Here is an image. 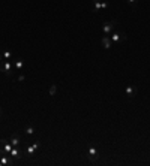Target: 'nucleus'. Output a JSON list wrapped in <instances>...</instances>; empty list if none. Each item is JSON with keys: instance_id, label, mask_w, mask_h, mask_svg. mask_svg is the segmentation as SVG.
I'll list each match as a JSON object with an SVG mask.
<instances>
[{"instance_id": "obj_13", "label": "nucleus", "mask_w": 150, "mask_h": 166, "mask_svg": "<svg viewBox=\"0 0 150 166\" xmlns=\"http://www.w3.org/2000/svg\"><path fill=\"white\" fill-rule=\"evenodd\" d=\"M35 151H36V148L33 147V145H27V147H26V153H27V154H29L30 157H32L33 154H35Z\"/></svg>"}, {"instance_id": "obj_4", "label": "nucleus", "mask_w": 150, "mask_h": 166, "mask_svg": "<svg viewBox=\"0 0 150 166\" xmlns=\"http://www.w3.org/2000/svg\"><path fill=\"white\" fill-rule=\"evenodd\" d=\"M87 157L92 160V162H95V160H98V157H99V151H98V148L95 147L93 144L90 145V147L87 148Z\"/></svg>"}, {"instance_id": "obj_16", "label": "nucleus", "mask_w": 150, "mask_h": 166, "mask_svg": "<svg viewBox=\"0 0 150 166\" xmlns=\"http://www.w3.org/2000/svg\"><path fill=\"white\" fill-rule=\"evenodd\" d=\"M2 55H3V60H11L12 58V53L11 51H3Z\"/></svg>"}, {"instance_id": "obj_10", "label": "nucleus", "mask_w": 150, "mask_h": 166, "mask_svg": "<svg viewBox=\"0 0 150 166\" xmlns=\"http://www.w3.org/2000/svg\"><path fill=\"white\" fill-rule=\"evenodd\" d=\"M101 43H102V47H104V50H110L111 48V39H110V36H102V39H101Z\"/></svg>"}, {"instance_id": "obj_12", "label": "nucleus", "mask_w": 150, "mask_h": 166, "mask_svg": "<svg viewBox=\"0 0 150 166\" xmlns=\"http://www.w3.org/2000/svg\"><path fill=\"white\" fill-rule=\"evenodd\" d=\"M24 132H26V135H33V133H35V127H33L32 124H27V126L24 127Z\"/></svg>"}, {"instance_id": "obj_18", "label": "nucleus", "mask_w": 150, "mask_h": 166, "mask_svg": "<svg viewBox=\"0 0 150 166\" xmlns=\"http://www.w3.org/2000/svg\"><path fill=\"white\" fill-rule=\"evenodd\" d=\"M101 8H102V9H107V8H108V3H107V2H101Z\"/></svg>"}, {"instance_id": "obj_22", "label": "nucleus", "mask_w": 150, "mask_h": 166, "mask_svg": "<svg viewBox=\"0 0 150 166\" xmlns=\"http://www.w3.org/2000/svg\"><path fill=\"white\" fill-rule=\"evenodd\" d=\"M0 115H2V108H0Z\"/></svg>"}, {"instance_id": "obj_3", "label": "nucleus", "mask_w": 150, "mask_h": 166, "mask_svg": "<svg viewBox=\"0 0 150 166\" xmlns=\"http://www.w3.org/2000/svg\"><path fill=\"white\" fill-rule=\"evenodd\" d=\"M12 148H14V145H12L9 141H6L5 138L0 139V153H2V154H9Z\"/></svg>"}, {"instance_id": "obj_21", "label": "nucleus", "mask_w": 150, "mask_h": 166, "mask_svg": "<svg viewBox=\"0 0 150 166\" xmlns=\"http://www.w3.org/2000/svg\"><path fill=\"white\" fill-rule=\"evenodd\" d=\"M0 61H3V55H2V53H0Z\"/></svg>"}, {"instance_id": "obj_14", "label": "nucleus", "mask_w": 150, "mask_h": 166, "mask_svg": "<svg viewBox=\"0 0 150 166\" xmlns=\"http://www.w3.org/2000/svg\"><path fill=\"white\" fill-rule=\"evenodd\" d=\"M102 8H101V2L99 0H93V11L95 12H99Z\"/></svg>"}, {"instance_id": "obj_20", "label": "nucleus", "mask_w": 150, "mask_h": 166, "mask_svg": "<svg viewBox=\"0 0 150 166\" xmlns=\"http://www.w3.org/2000/svg\"><path fill=\"white\" fill-rule=\"evenodd\" d=\"M24 79H26V76H24V75H20V76H18V81H20V82H23Z\"/></svg>"}, {"instance_id": "obj_11", "label": "nucleus", "mask_w": 150, "mask_h": 166, "mask_svg": "<svg viewBox=\"0 0 150 166\" xmlns=\"http://www.w3.org/2000/svg\"><path fill=\"white\" fill-rule=\"evenodd\" d=\"M23 67H24V61H23L21 58H18V60H15V61H14V69H15L17 72H21V71H23Z\"/></svg>"}, {"instance_id": "obj_5", "label": "nucleus", "mask_w": 150, "mask_h": 166, "mask_svg": "<svg viewBox=\"0 0 150 166\" xmlns=\"http://www.w3.org/2000/svg\"><path fill=\"white\" fill-rule=\"evenodd\" d=\"M112 43H119V42H122V40H126V35L123 33V32H114L111 33V36H110Z\"/></svg>"}, {"instance_id": "obj_7", "label": "nucleus", "mask_w": 150, "mask_h": 166, "mask_svg": "<svg viewBox=\"0 0 150 166\" xmlns=\"http://www.w3.org/2000/svg\"><path fill=\"white\" fill-rule=\"evenodd\" d=\"M137 93H138V88H137L135 85H126V88H125V94H126L128 97H135Z\"/></svg>"}, {"instance_id": "obj_1", "label": "nucleus", "mask_w": 150, "mask_h": 166, "mask_svg": "<svg viewBox=\"0 0 150 166\" xmlns=\"http://www.w3.org/2000/svg\"><path fill=\"white\" fill-rule=\"evenodd\" d=\"M0 72H5L8 76H12V72H14V61H11V60H3V61H0Z\"/></svg>"}, {"instance_id": "obj_19", "label": "nucleus", "mask_w": 150, "mask_h": 166, "mask_svg": "<svg viewBox=\"0 0 150 166\" xmlns=\"http://www.w3.org/2000/svg\"><path fill=\"white\" fill-rule=\"evenodd\" d=\"M32 145H33V147H35V148H36V150H38V148L41 147V142L38 141V142H35V144H32Z\"/></svg>"}, {"instance_id": "obj_6", "label": "nucleus", "mask_w": 150, "mask_h": 166, "mask_svg": "<svg viewBox=\"0 0 150 166\" xmlns=\"http://www.w3.org/2000/svg\"><path fill=\"white\" fill-rule=\"evenodd\" d=\"M14 160L9 154H2L0 156V165L2 166H9V165H14Z\"/></svg>"}, {"instance_id": "obj_15", "label": "nucleus", "mask_w": 150, "mask_h": 166, "mask_svg": "<svg viewBox=\"0 0 150 166\" xmlns=\"http://www.w3.org/2000/svg\"><path fill=\"white\" fill-rule=\"evenodd\" d=\"M48 93H50V96H56V93H57V85L56 84H51V87L48 88Z\"/></svg>"}, {"instance_id": "obj_8", "label": "nucleus", "mask_w": 150, "mask_h": 166, "mask_svg": "<svg viewBox=\"0 0 150 166\" xmlns=\"http://www.w3.org/2000/svg\"><path fill=\"white\" fill-rule=\"evenodd\" d=\"M9 156L12 157V159H15V160H18V159H21L23 157V151L20 150L18 147H14L12 150H11V153H9Z\"/></svg>"}, {"instance_id": "obj_2", "label": "nucleus", "mask_w": 150, "mask_h": 166, "mask_svg": "<svg viewBox=\"0 0 150 166\" xmlns=\"http://www.w3.org/2000/svg\"><path fill=\"white\" fill-rule=\"evenodd\" d=\"M116 26H117V21H116V19H112V21H105L104 26H102V33H104V36H110L112 32H114Z\"/></svg>"}, {"instance_id": "obj_17", "label": "nucleus", "mask_w": 150, "mask_h": 166, "mask_svg": "<svg viewBox=\"0 0 150 166\" xmlns=\"http://www.w3.org/2000/svg\"><path fill=\"white\" fill-rule=\"evenodd\" d=\"M128 3H129V5H131L132 8H135V6H137V5H138V0H128Z\"/></svg>"}, {"instance_id": "obj_9", "label": "nucleus", "mask_w": 150, "mask_h": 166, "mask_svg": "<svg viewBox=\"0 0 150 166\" xmlns=\"http://www.w3.org/2000/svg\"><path fill=\"white\" fill-rule=\"evenodd\" d=\"M9 142H11L14 147H18L20 144H21V138H20L18 133H12V135L9 136Z\"/></svg>"}]
</instances>
